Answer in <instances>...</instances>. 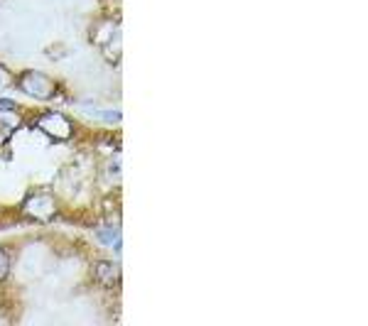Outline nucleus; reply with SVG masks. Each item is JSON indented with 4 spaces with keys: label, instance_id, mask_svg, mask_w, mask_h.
<instances>
[{
    "label": "nucleus",
    "instance_id": "f257e3e1",
    "mask_svg": "<svg viewBox=\"0 0 368 326\" xmlns=\"http://www.w3.org/2000/svg\"><path fill=\"white\" fill-rule=\"evenodd\" d=\"M18 84L27 96L37 98V101H49V98L57 96V84L49 76L40 74V71H25Z\"/></svg>",
    "mask_w": 368,
    "mask_h": 326
},
{
    "label": "nucleus",
    "instance_id": "f03ea898",
    "mask_svg": "<svg viewBox=\"0 0 368 326\" xmlns=\"http://www.w3.org/2000/svg\"><path fill=\"white\" fill-rule=\"evenodd\" d=\"M22 211L35 221H49L57 214V201H54L52 194H44V191H37V194H30L22 204Z\"/></svg>",
    "mask_w": 368,
    "mask_h": 326
},
{
    "label": "nucleus",
    "instance_id": "7ed1b4c3",
    "mask_svg": "<svg viewBox=\"0 0 368 326\" xmlns=\"http://www.w3.org/2000/svg\"><path fill=\"white\" fill-rule=\"evenodd\" d=\"M37 125H40V130L47 132L52 140H69V137L74 135V125H71V120L66 118L64 113H57V110L44 113Z\"/></svg>",
    "mask_w": 368,
    "mask_h": 326
},
{
    "label": "nucleus",
    "instance_id": "20e7f679",
    "mask_svg": "<svg viewBox=\"0 0 368 326\" xmlns=\"http://www.w3.org/2000/svg\"><path fill=\"white\" fill-rule=\"evenodd\" d=\"M96 280L103 287H116L121 283V268L111 261H101L96 265Z\"/></svg>",
    "mask_w": 368,
    "mask_h": 326
},
{
    "label": "nucleus",
    "instance_id": "39448f33",
    "mask_svg": "<svg viewBox=\"0 0 368 326\" xmlns=\"http://www.w3.org/2000/svg\"><path fill=\"white\" fill-rule=\"evenodd\" d=\"M22 118L18 115V108L13 110H0V135H13L20 128Z\"/></svg>",
    "mask_w": 368,
    "mask_h": 326
},
{
    "label": "nucleus",
    "instance_id": "423d86ee",
    "mask_svg": "<svg viewBox=\"0 0 368 326\" xmlns=\"http://www.w3.org/2000/svg\"><path fill=\"white\" fill-rule=\"evenodd\" d=\"M113 37H116V22L103 20V22H98V25H96V30H93L91 40L103 47V44H108L111 40H113Z\"/></svg>",
    "mask_w": 368,
    "mask_h": 326
},
{
    "label": "nucleus",
    "instance_id": "0eeeda50",
    "mask_svg": "<svg viewBox=\"0 0 368 326\" xmlns=\"http://www.w3.org/2000/svg\"><path fill=\"white\" fill-rule=\"evenodd\" d=\"M98 238H101L103 243H116V246H121L118 228H113V226H103V228H98Z\"/></svg>",
    "mask_w": 368,
    "mask_h": 326
},
{
    "label": "nucleus",
    "instance_id": "6e6552de",
    "mask_svg": "<svg viewBox=\"0 0 368 326\" xmlns=\"http://www.w3.org/2000/svg\"><path fill=\"white\" fill-rule=\"evenodd\" d=\"M8 275H10V256H8V251L0 248V283H5Z\"/></svg>",
    "mask_w": 368,
    "mask_h": 326
},
{
    "label": "nucleus",
    "instance_id": "1a4fd4ad",
    "mask_svg": "<svg viewBox=\"0 0 368 326\" xmlns=\"http://www.w3.org/2000/svg\"><path fill=\"white\" fill-rule=\"evenodd\" d=\"M10 84V74H8V69L5 66H0V91H3L5 86Z\"/></svg>",
    "mask_w": 368,
    "mask_h": 326
},
{
    "label": "nucleus",
    "instance_id": "9d476101",
    "mask_svg": "<svg viewBox=\"0 0 368 326\" xmlns=\"http://www.w3.org/2000/svg\"><path fill=\"white\" fill-rule=\"evenodd\" d=\"M13 108H18V103L10 101V98H0V110H13Z\"/></svg>",
    "mask_w": 368,
    "mask_h": 326
}]
</instances>
